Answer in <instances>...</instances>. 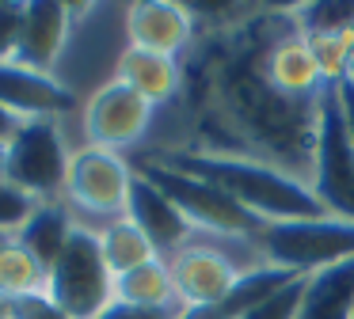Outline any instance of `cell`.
I'll return each instance as SVG.
<instances>
[{
	"label": "cell",
	"mask_w": 354,
	"mask_h": 319,
	"mask_svg": "<svg viewBox=\"0 0 354 319\" xmlns=\"http://www.w3.org/2000/svg\"><path fill=\"white\" fill-rule=\"evenodd\" d=\"M168 160L171 167L194 175V179L217 186L229 194L240 209H248L259 220H308V217H328L324 205L316 202L313 186L263 160L248 156H206V152H153Z\"/></svg>",
	"instance_id": "obj_1"
},
{
	"label": "cell",
	"mask_w": 354,
	"mask_h": 319,
	"mask_svg": "<svg viewBox=\"0 0 354 319\" xmlns=\"http://www.w3.org/2000/svg\"><path fill=\"white\" fill-rule=\"evenodd\" d=\"M176 296L183 308H209L236 289V281L252 270H263V255L255 235H225L194 228L191 240L168 258Z\"/></svg>",
	"instance_id": "obj_2"
},
{
	"label": "cell",
	"mask_w": 354,
	"mask_h": 319,
	"mask_svg": "<svg viewBox=\"0 0 354 319\" xmlns=\"http://www.w3.org/2000/svg\"><path fill=\"white\" fill-rule=\"evenodd\" d=\"M263 262L297 278L320 273L354 258V220L308 217V220H263L255 232Z\"/></svg>",
	"instance_id": "obj_3"
},
{
	"label": "cell",
	"mask_w": 354,
	"mask_h": 319,
	"mask_svg": "<svg viewBox=\"0 0 354 319\" xmlns=\"http://www.w3.org/2000/svg\"><path fill=\"white\" fill-rule=\"evenodd\" d=\"M130 182H133V164L126 156L77 144V148H73V160H69V175H65L62 202L73 209V217H77L80 228L100 232L111 220L126 217Z\"/></svg>",
	"instance_id": "obj_4"
},
{
	"label": "cell",
	"mask_w": 354,
	"mask_h": 319,
	"mask_svg": "<svg viewBox=\"0 0 354 319\" xmlns=\"http://www.w3.org/2000/svg\"><path fill=\"white\" fill-rule=\"evenodd\" d=\"M73 148L65 141V126L57 118L19 122L8 137V182L35 197L39 205L62 202L65 175H69Z\"/></svg>",
	"instance_id": "obj_5"
},
{
	"label": "cell",
	"mask_w": 354,
	"mask_h": 319,
	"mask_svg": "<svg viewBox=\"0 0 354 319\" xmlns=\"http://www.w3.org/2000/svg\"><path fill=\"white\" fill-rule=\"evenodd\" d=\"M313 186L316 202L328 217L354 220V141L346 129V114L339 103V88H328L316 114V148H313Z\"/></svg>",
	"instance_id": "obj_6"
},
{
	"label": "cell",
	"mask_w": 354,
	"mask_h": 319,
	"mask_svg": "<svg viewBox=\"0 0 354 319\" xmlns=\"http://www.w3.org/2000/svg\"><path fill=\"white\" fill-rule=\"evenodd\" d=\"M133 171H141L149 182L164 190V194L176 202V209L191 220L194 228H206V232H225V235H255L263 220L252 217L248 209H240L229 194H221L217 186L194 179V175L171 167L168 160L153 156V152H141Z\"/></svg>",
	"instance_id": "obj_7"
},
{
	"label": "cell",
	"mask_w": 354,
	"mask_h": 319,
	"mask_svg": "<svg viewBox=\"0 0 354 319\" xmlns=\"http://www.w3.org/2000/svg\"><path fill=\"white\" fill-rule=\"evenodd\" d=\"M46 296L73 319H95L115 304V278L100 255V240L88 228H77L65 255L46 273Z\"/></svg>",
	"instance_id": "obj_8"
},
{
	"label": "cell",
	"mask_w": 354,
	"mask_h": 319,
	"mask_svg": "<svg viewBox=\"0 0 354 319\" xmlns=\"http://www.w3.org/2000/svg\"><path fill=\"white\" fill-rule=\"evenodd\" d=\"M156 122V106L145 103L138 91H130L122 80H107L95 88L80 106V137L88 148L103 152H130L149 141V129Z\"/></svg>",
	"instance_id": "obj_9"
},
{
	"label": "cell",
	"mask_w": 354,
	"mask_h": 319,
	"mask_svg": "<svg viewBox=\"0 0 354 319\" xmlns=\"http://www.w3.org/2000/svg\"><path fill=\"white\" fill-rule=\"evenodd\" d=\"M0 106L16 122H35V118H69L80 110V99L65 88L57 76L35 72L16 61L0 65Z\"/></svg>",
	"instance_id": "obj_10"
},
{
	"label": "cell",
	"mask_w": 354,
	"mask_h": 319,
	"mask_svg": "<svg viewBox=\"0 0 354 319\" xmlns=\"http://www.w3.org/2000/svg\"><path fill=\"white\" fill-rule=\"evenodd\" d=\"M198 38V23L187 4L176 0H138L126 8V42L164 57H183Z\"/></svg>",
	"instance_id": "obj_11"
},
{
	"label": "cell",
	"mask_w": 354,
	"mask_h": 319,
	"mask_svg": "<svg viewBox=\"0 0 354 319\" xmlns=\"http://www.w3.org/2000/svg\"><path fill=\"white\" fill-rule=\"evenodd\" d=\"M126 217H130L133 224L149 235V243L156 247V255H160V258H171L187 240H191V232H194V224L176 209V202H171L156 182H149L141 171H133Z\"/></svg>",
	"instance_id": "obj_12"
},
{
	"label": "cell",
	"mask_w": 354,
	"mask_h": 319,
	"mask_svg": "<svg viewBox=\"0 0 354 319\" xmlns=\"http://www.w3.org/2000/svg\"><path fill=\"white\" fill-rule=\"evenodd\" d=\"M73 35V8L57 0H31L24 15V35H19L16 65L35 68V72L54 76L65 46Z\"/></svg>",
	"instance_id": "obj_13"
},
{
	"label": "cell",
	"mask_w": 354,
	"mask_h": 319,
	"mask_svg": "<svg viewBox=\"0 0 354 319\" xmlns=\"http://www.w3.org/2000/svg\"><path fill=\"white\" fill-rule=\"evenodd\" d=\"M259 68L270 80V88L282 91L286 99L316 103V99L328 91V84H324V76H320V65L313 61V50H308L301 30H290V35L278 38V42L259 57Z\"/></svg>",
	"instance_id": "obj_14"
},
{
	"label": "cell",
	"mask_w": 354,
	"mask_h": 319,
	"mask_svg": "<svg viewBox=\"0 0 354 319\" xmlns=\"http://www.w3.org/2000/svg\"><path fill=\"white\" fill-rule=\"evenodd\" d=\"M115 80H122L130 91H138L145 103L168 106L183 91V61L164 57V53H153V50H138V46L126 42L115 68Z\"/></svg>",
	"instance_id": "obj_15"
},
{
	"label": "cell",
	"mask_w": 354,
	"mask_h": 319,
	"mask_svg": "<svg viewBox=\"0 0 354 319\" xmlns=\"http://www.w3.org/2000/svg\"><path fill=\"white\" fill-rule=\"evenodd\" d=\"M297 319H354V258L308 273Z\"/></svg>",
	"instance_id": "obj_16"
},
{
	"label": "cell",
	"mask_w": 354,
	"mask_h": 319,
	"mask_svg": "<svg viewBox=\"0 0 354 319\" xmlns=\"http://www.w3.org/2000/svg\"><path fill=\"white\" fill-rule=\"evenodd\" d=\"M290 281H297V273L263 266V270L244 273V278L236 281V289H232L225 300L209 304V308H183V316H179V319H244L255 304L270 300V296H274L278 289H286Z\"/></svg>",
	"instance_id": "obj_17"
},
{
	"label": "cell",
	"mask_w": 354,
	"mask_h": 319,
	"mask_svg": "<svg viewBox=\"0 0 354 319\" xmlns=\"http://www.w3.org/2000/svg\"><path fill=\"white\" fill-rule=\"evenodd\" d=\"M77 228L80 224H77V217H73L69 205L65 202H46V205L35 209V217L27 220L24 228H19L16 240L24 243V247L42 262V270L50 273V266L65 255V247H69V240H73Z\"/></svg>",
	"instance_id": "obj_18"
},
{
	"label": "cell",
	"mask_w": 354,
	"mask_h": 319,
	"mask_svg": "<svg viewBox=\"0 0 354 319\" xmlns=\"http://www.w3.org/2000/svg\"><path fill=\"white\" fill-rule=\"evenodd\" d=\"M95 240H100V255H103V262H107L111 278H122V273H130V270H138V266L160 258L156 247L149 243V235L141 232L130 217L111 220L107 228L95 232Z\"/></svg>",
	"instance_id": "obj_19"
},
{
	"label": "cell",
	"mask_w": 354,
	"mask_h": 319,
	"mask_svg": "<svg viewBox=\"0 0 354 319\" xmlns=\"http://www.w3.org/2000/svg\"><path fill=\"white\" fill-rule=\"evenodd\" d=\"M115 300L138 304V308H176L179 296H176L168 258H153V262L115 278Z\"/></svg>",
	"instance_id": "obj_20"
},
{
	"label": "cell",
	"mask_w": 354,
	"mask_h": 319,
	"mask_svg": "<svg viewBox=\"0 0 354 319\" xmlns=\"http://www.w3.org/2000/svg\"><path fill=\"white\" fill-rule=\"evenodd\" d=\"M0 293L16 296V300L46 293V270H42V262L16 235H8V240L0 243Z\"/></svg>",
	"instance_id": "obj_21"
},
{
	"label": "cell",
	"mask_w": 354,
	"mask_h": 319,
	"mask_svg": "<svg viewBox=\"0 0 354 319\" xmlns=\"http://www.w3.org/2000/svg\"><path fill=\"white\" fill-rule=\"evenodd\" d=\"M308 50H313V61L320 65V76L328 88H339L346 84V72H351V53H354V27L351 30H320V35H305Z\"/></svg>",
	"instance_id": "obj_22"
},
{
	"label": "cell",
	"mask_w": 354,
	"mask_h": 319,
	"mask_svg": "<svg viewBox=\"0 0 354 319\" xmlns=\"http://www.w3.org/2000/svg\"><path fill=\"white\" fill-rule=\"evenodd\" d=\"M301 35H335V30H351L354 27V0H313V4L293 8Z\"/></svg>",
	"instance_id": "obj_23"
},
{
	"label": "cell",
	"mask_w": 354,
	"mask_h": 319,
	"mask_svg": "<svg viewBox=\"0 0 354 319\" xmlns=\"http://www.w3.org/2000/svg\"><path fill=\"white\" fill-rule=\"evenodd\" d=\"M39 202L16 190L12 182H0V235H19V228L35 217Z\"/></svg>",
	"instance_id": "obj_24"
},
{
	"label": "cell",
	"mask_w": 354,
	"mask_h": 319,
	"mask_svg": "<svg viewBox=\"0 0 354 319\" xmlns=\"http://www.w3.org/2000/svg\"><path fill=\"white\" fill-rule=\"evenodd\" d=\"M24 15H27V0H0V65L16 61L19 35H24Z\"/></svg>",
	"instance_id": "obj_25"
},
{
	"label": "cell",
	"mask_w": 354,
	"mask_h": 319,
	"mask_svg": "<svg viewBox=\"0 0 354 319\" xmlns=\"http://www.w3.org/2000/svg\"><path fill=\"white\" fill-rule=\"evenodd\" d=\"M301 289H305V278L290 281L286 289H278L270 300L255 304L244 319H297V308H301Z\"/></svg>",
	"instance_id": "obj_26"
},
{
	"label": "cell",
	"mask_w": 354,
	"mask_h": 319,
	"mask_svg": "<svg viewBox=\"0 0 354 319\" xmlns=\"http://www.w3.org/2000/svg\"><path fill=\"white\" fill-rule=\"evenodd\" d=\"M179 316H183V304H176V308H138V304L115 300L111 308H103L95 319H179Z\"/></svg>",
	"instance_id": "obj_27"
},
{
	"label": "cell",
	"mask_w": 354,
	"mask_h": 319,
	"mask_svg": "<svg viewBox=\"0 0 354 319\" xmlns=\"http://www.w3.org/2000/svg\"><path fill=\"white\" fill-rule=\"evenodd\" d=\"M16 319H73V316L65 308H57L46 293H35L16 300Z\"/></svg>",
	"instance_id": "obj_28"
},
{
	"label": "cell",
	"mask_w": 354,
	"mask_h": 319,
	"mask_svg": "<svg viewBox=\"0 0 354 319\" xmlns=\"http://www.w3.org/2000/svg\"><path fill=\"white\" fill-rule=\"evenodd\" d=\"M339 103H343L346 129H351V141H354V91H351V84H339Z\"/></svg>",
	"instance_id": "obj_29"
},
{
	"label": "cell",
	"mask_w": 354,
	"mask_h": 319,
	"mask_svg": "<svg viewBox=\"0 0 354 319\" xmlns=\"http://www.w3.org/2000/svg\"><path fill=\"white\" fill-rule=\"evenodd\" d=\"M16 126H19V122L12 118V114L4 110V106H0V141H8V137L16 133Z\"/></svg>",
	"instance_id": "obj_30"
},
{
	"label": "cell",
	"mask_w": 354,
	"mask_h": 319,
	"mask_svg": "<svg viewBox=\"0 0 354 319\" xmlns=\"http://www.w3.org/2000/svg\"><path fill=\"white\" fill-rule=\"evenodd\" d=\"M0 319H16V296L0 293Z\"/></svg>",
	"instance_id": "obj_31"
},
{
	"label": "cell",
	"mask_w": 354,
	"mask_h": 319,
	"mask_svg": "<svg viewBox=\"0 0 354 319\" xmlns=\"http://www.w3.org/2000/svg\"><path fill=\"white\" fill-rule=\"evenodd\" d=\"M0 182H8V141H0Z\"/></svg>",
	"instance_id": "obj_32"
},
{
	"label": "cell",
	"mask_w": 354,
	"mask_h": 319,
	"mask_svg": "<svg viewBox=\"0 0 354 319\" xmlns=\"http://www.w3.org/2000/svg\"><path fill=\"white\" fill-rule=\"evenodd\" d=\"M346 84H351V91H354V53H351V72H346Z\"/></svg>",
	"instance_id": "obj_33"
},
{
	"label": "cell",
	"mask_w": 354,
	"mask_h": 319,
	"mask_svg": "<svg viewBox=\"0 0 354 319\" xmlns=\"http://www.w3.org/2000/svg\"><path fill=\"white\" fill-rule=\"evenodd\" d=\"M4 240H8V235H0V243H4Z\"/></svg>",
	"instance_id": "obj_34"
}]
</instances>
